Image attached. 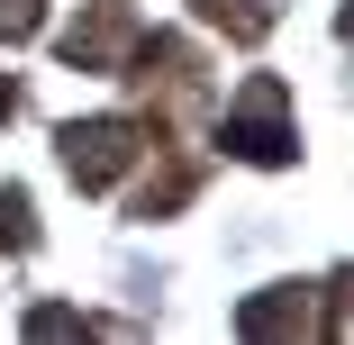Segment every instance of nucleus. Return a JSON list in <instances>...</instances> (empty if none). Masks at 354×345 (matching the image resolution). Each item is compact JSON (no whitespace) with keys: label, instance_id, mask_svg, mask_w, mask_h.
<instances>
[{"label":"nucleus","instance_id":"nucleus-1","mask_svg":"<svg viewBox=\"0 0 354 345\" xmlns=\"http://www.w3.org/2000/svg\"><path fill=\"white\" fill-rule=\"evenodd\" d=\"M146 146H155V127H136V118H82V127H64V164H73L82 191H109Z\"/></svg>","mask_w":354,"mask_h":345},{"label":"nucleus","instance_id":"nucleus-2","mask_svg":"<svg viewBox=\"0 0 354 345\" xmlns=\"http://www.w3.org/2000/svg\"><path fill=\"white\" fill-rule=\"evenodd\" d=\"M136 46H146V19H136L127 0H100L82 28H64V55H73L82 73H109V64H127Z\"/></svg>","mask_w":354,"mask_h":345},{"label":"nucleus","instance_id":"nucleus-3","mask_svg":"<svg viewBox=\"0 0 354 345\" xmlns=\"http://www.w3.org/2000/svg\"><path fill=\"white\" fill-rule=\"evenodd\" d=\"M227 146L254 155V164H281V155H291V136H281V91L272 82H254L245 109H227Z\"/></svg>","mask_w":354,"mask_h":345},{"label":"nucleus","instance_id":"nucleus-4","mask_svg":"<svg viewBox=\"0 0 354 345\" xmlns=\"http://www.w3.org/2000/svg\"><path fill=\"white\" fill-rule=\"evenodd\" d=\"M37 28V0H0V37H28Z\"/></svg>","mask_w":354,"mask_h":345},{"label":"nucleus","instance_id":"nucleus-5","mask_svg":"<svg viewBox=\"0 0 354 345\" xmlns=\"http://www.w3.org/2000/svg\"><path fill=\"white\" fill-rule=\"evenodd\" d=\"M10 100H19V91H10V82H0V109H10Z\"/></svg>","mask_w":354,"mask_h":345}]
</instances>
